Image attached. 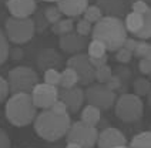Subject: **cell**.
Returning a JSON list of instances; mask_svg holds the SVG:
<instances>
[{
  "label": "cell",
  "instance_id": "obj_36",
  "mask_svg": "<svg viewBox=\"0 0 151 148\" xmlns=\"http://www.w3.org/2000/svg\"><path fill=\"white\" fill-rule=\"evenodd\" d=\"M148 9H150V6H148V3L145 0H135L133 3V11H135V13L144 14Z\"/></svg>",
  "mask_w": 151,
  "mask_h": 148
},
{
  "label": "cell",
  "instance_id": "obj_24",
  "mask_svg": "<svg viewBox=\"0 0 151 148\" xmlns=\"http://www.w3.org/2000/svg\"><path fill=\"white\" fill-rule=\"evenodd\" d=\"M103 11H101V9L97 6V4H88V7L84 10L83 16L86 20H88L90 23H93V24H96L97 22H100L101 19H103Z\"/></svg>",
  "mask_w": 151,
  "mask_h": 148
},
{
  "label": "cell",
  "instance_id": "obj_3",
  "mask_svg": "<svg viewBox=\"0 0 151 148\" xmlns=\"http://www.w3.org/2000/svg\"><path fill=\"white\" fill-rule=\"evenodd\" d=\"M6 118L16 127H24L32 124L37 117V107L34 106L32 94L19 93L12 94L6 103Z\"/></svg>",
  "mask_w": 151,
  "mask_h": 148
},
{
  "label": "cell",
  "instance_id": "obj_41",
  "mask_svg": "<svg viewBox=\"0 0 151 148\" xmlns=\"http://www.w3.org/2000/svg\"><path fill=\"white\" fill-rule=\"evenodd\" d=\"M137 43H138V40H135L133 37H127L126 41H124V44H123V47L134 53V49H135V46H137Z\"/></svg>",
  "mask_w": 151,
  "mask_h": 148
},
{
  "label": "cell",
  "instance_id": "obj_44",
  "mask_svg": "<svg viewBox=\"0 0 151 148\" xmlns=\"http://www.w3.org/2000/svg\"><path fill=\"white\" fill-rule=\"evenodd\" d=\"M147 58H151V44H148V50H147V54H145Z\"/></svg>",
  "mask_w": 151,
  "mask_h": 148
},
{
  "label": "cell",
  "instance_id": "obj_9",
  "mask_svg": "<svg viewBox=\"0 0 151 148\" xmlns=\"http://www.w3.org/2000/svg\"><path fill=\"white\" fill-rule=\"evenodd\" d=\"M67 67H71L76 70V73L78 74L80 84L90 85L96 80V68L93 67L88 54H84V53L73 54L67 60Z\"/></svg>",
  "mask_w": 151,
  "mask_h": 148
},
{
  "label": "cell",
  "instance_id": "obj_16",
  "mask_svg": "<svg viewBox=\"0 0 151 148\" xmlns=\"http://www.w3.org/2000/svg\"><path fill=\"white\" fill-rule=\"evenodd\" d=\"M61 63L60 56L57 54V51L53 49H44L39 53L37 56V66L42 70H49V68H57Z\"/></svg>",
  "mask_w": 151,
  "mask_h": 148
},
{
  "label": "cell",
  "instance_id": "obj_26",
  "mask_svg": "<svg viewBox=\"0 0 151 148\" xmlns=\"http://www.w3.org/2000/svg\"><path fill=\"white\" fill-rule=\"evenodd\" d=\"M137 36L140 40H147V39H151V7L144 13V26L143 29L138 32Z\"/></svg>",
  "mask_w": 151,
  "mask_h": 148
},
{
  "label": "cell",
  "instance_id": "obj_47",
  "mask_svg": "<svg viewBox=\"0 0 151 148\" xmlns=\"http://www.w3.org/2000/svg\"><path fill=\"white\" fill-rule=\"evenodd\" d=\"M116 148H130V147H127V145H121V147H116Z\"/></svg>",
  "mask_w": 151,
  "mask_h": 148
},
{
  "label": "cell",
  "instance_id": "obj_20",
  "mask_svg": "<svg viewBox=\"0 0 151 148\" xmlns=\"http://www.w3.org/2000/svg\"><path fill=\"white\" fill-rule=\"evenodd\" d=\"M78 83V74L76 73L74 68L71 67H66L61 73H60V87L61 88H70L74 87Z\"/></svg>",
  "mask_w": 151,
  "mask_h": 148
},
{
  "label": "cell",
  "instance_id": "obj_7",
  "mask_svg": "<svg viewBox=\"0 0 151 148\" xmlns=\"http://www.w3.org/2000/svg\"><path fill=\"white\" fill-rule=\"evenodd\" d=\"M67 142H77L83 148H93L99 140V131L96 127L84 124L81 120L71 123L66 134Z\"/></svg>",
  "mask_w": 151,
  "mask_h": 148
},
{
  "label": "cell",
  "instance_id": "obj_29",
  "mask_svg": "<svg viewBox=\"0 0 151 148\" xmlns=\"http://www.w3.org/2000/svg\"><path fill=\"white\" fill-rule=\"evenodd\" d=\"M113 77V68L110 66H103L96 68V80L99 83H103V84H107L110 78Z\"/></svg>",
  "mask_w": 151,
  "mask_h": 148
},
{
  "label": "cell",
  "instance_id": "obj_15",
  "mask_svg": "<svg viewBox=\"0 0 151 148\" xmlns=\"http://www.w3.org/2000/svg\"><path fill=\"white\" fill-rule=\"evenodd\" d=\"M56 4L64 16L74 19L81 16L84 10L88 7V0H59Z\"/></svg>",
  "mask_w": 151,
  "mask_h": 148
},
{
  "label": "cell",
  "instance_id": "obj_14",
  "mask_svg": "<svg viewBox=\"0 0 151 148\" xmlns=\"http://www.w3.org/2000/svg\"><path fill=\"white\" fill-rule=\"evenodd\" d=\"M7 10L13 17H30L36 11V0H7Z\"/></svg>",
  "mask_w": 151,
  "mask_h": 148
},
{
  "label": "cell",
  "instance_id": "obj_42",
  "mask_svg": "<svg viewBox=\"0 0 151 148\" xmlns=\"http://www.w3.org/2000/svg\"><path fill=\"white\" fill-rule=\"evenodd\" d=\"M9 57H12L13 60H22L23 58V51L20 47H16V49H10V53H9Z\"/></svg>",
  "mask_w": 151,
  "mask_h": 148
},
{
  "label": "cell",
  "instance_id": "obj_21",
  "mask_svg": "<svg viewBox=\"0 0 151 148\" xmlns=\"http://www.w3.org/2000/svg\"><path fill=\"white\" fill-rule=\"evenodd\" d=\"M130 148H151V131L137 134L130 142Z\"/></svg>",
  "mask_w": 151,
  "mask_h": 148
},
{
  "label": "cell",
  "instance_id": "obj_17",
  "mask_svg": "<svg viewBox=\"0 0 151 148\" xmlns=\"http://www.w3.org/2000/svg\"><path fill=\"white\" fill-rule=\"evenodd\" d=\"M97 6L103 13L107 16H117L124 11V1L123 0H97Z\"/></svg>",
  "mask_w": 151,
  "mask_h": 148
},
{
  "label": "cell",
  "instance_id": "obj_45",
  "mask_svg": "<svg viewBox=\"0 0 151 148\" xmlns=\"http://www.w3.org/2000/svg\"><path fill=\"white\" fill-rule=\"evenodd\" d=\"M147 104L150 106V108H151V91L148 93V96H147Z\"/></svg>",
  "mask_w": 151,
  "mask_h": 148
},
{
  "label": "cell",
  "instance_id": "obj_25",
  "mask_svg": "<svg viewBox=\"0 0 151 148\" xmlns=\"http://www.w3.org/2000/svg\"><path fill=\"white\" fill-rule=\"evenodd\" d=\"M133 90L134 94H137L138 97L148 96V93L151 91V81L147 78H137L133 84Z\"/></svg>",
  "mask_w": 151,
  "mask_h": 148
},
{
  "label": "cell",
  "instance_id": "obj_48",
  "mask_svg": "<svg viewBox=\"0 0 151 148\" xmlns=\"http://www.w3.org/2000/svg\"><path fill=\"white\" fill-rule=\"evenodd\" d=\"M145 1H147V3H151V0H145Z\"/></svg>",
  "mask_w": 151,
  "mask_h": 148
},
{
  "label": "cell",
  "instance_id": "obj_32",
  "mask_svg": "<svg viewBox=\"0 0 151 148\" xmlns=\"http://www.w3.org/2000/svg\"><path fill=\"white\" fill-rule=\"evenodd\" d=\"M133 51L124 49V47H120V49L116 51V60L120 61V63H130V60L133 58Z\"/></svg>",
  "mask_w": 151,
  "mask_h": 148
},
{
  "label": "cell",
  "instance_id": "obj_38",
  "mask_svg": "<svg viewBox=\"0 0 151 148\" xmlns=\"http://www.w3.org/2000/svg\"><path fill=\"white\" fill-rule=\"evenodd\" d=\"M90 61L94 68H99V67H103L107 64V54L104 56H100V57H90Z\"/></svg>",
  "mask_w": 151,
  "mask_h": 148
},
{
  "label": "cell",
  "instance_id": "obj_46",
  "mask_svg": "<svg viewBox=\"0 0 151 148\" xmlns=\"http://www.w3.org/2000/svg\"><path fill=\"white\" fill-rule=\"evenodd\" d=\"M43 1H56V3H57L59 0H43Z\"/></svg>",
  "mask_w": 151,
  "mask_h": 148
},
{
  "label": "cell",
  "instance_id": "obj_18",
  "mask_svg": "<svg viewBox=\"0 0 151 148\" xmlns=\"http://www.w3.org/2000/svg\"><path fill=\"white\" fill-rule=\"evenodd\" d=\"M100 118H101V110L99 107H96V106L87 104V106L81 110L80 120H81L84 124H87V125L96 127L97 124L100 123Z\"/></svg>",
  "mask_w": 151,
  "mask_h": 148
},
{
  "label": "cell",
  "instance_id": "obj_2",
  "mask_svg": "<svg viewBox=\"0 0 151 148\" xmlns=\"http://www.w3.org/2000/svg\"><path fill=\"white\" fill-rule=\"evenodd\" d=\"M36 134L46 141H57L67 134L71 125L68 114H56L50 108L43 110L33 121Z\"/></svg>",
  "mask_w": 151,
  "mask_h": 148
},
{
  "label": "cell",
  "instance_id": "obj_37",
  "mask_svg": "<svg viewBox=\"0 0 151 148\" xmlns=\"http://www.w3.org/2000/svg\"><path fill=\"white\" fill-rule=\"evenodd\" d=\"M138 70L143 74H151V58H140L138 61Z\"/></svg>",
  "mask_w": 151,
  "mask_h": 148
},
{
  "label": "cell",
  "instance_id": "obj_12",
  "mask_svg": "<svg viewBox=\"0 0 151 148\" xmlns=\"http://www.w3.org/2000/svg\"><path fill=\"white\" fill-rule=\"evenodd\" d=\"M59 98H61L67 104L68 113H77L83 107L86 93L80 87H70V88H61L59 90Z\"/></svg>",
  "mask_w": 151,
  "mask_h": 148
},
{
  "label": "cell",
  "instance_id": "obj_31",
  "mask_svg": "<svg viewBox=\"0 0 151 148\" xmlns=\"http://www.w3.org/2000/svg\"><path fill=\"white\" fill-rule=\"evenodd\" d=\"M44 83L51 84V85H57L60 84V73L57 68H49L44 71Z\"/></svg>",
  "mask_w": 151,
  "mask_h": 148
},
{
  "label": "cell",
  "instance_id": "obj_33",
  "mask_svg": "<svg viewBox=\"0 0 151 148\" xmlns=\"http://www.w3.org/2000/svg\"><path fill=\"white\" fill-rule=\"evenodd\" d=\"M9 94H10V87H9L7 78L0 75V104L7 100Z\"/></svg>",
  "mask_w": 151,
  "mask_h": 148
},
{
  "label": "cell",
  "instance_id": "obj_8",
  "mask_svg": "<svg viewBox=\"0 0 151 148\" xmlns=\"http://www.w3.org/2000/svg\"><path fill=\"white\" fill-rule=\"evenodd\" d=\"M86 93V101L87 104L96 106L100 110H109L116 104V91L107 87V84L103 83H97V84H90L87 87Z\"/></svg>",
  "mask_w": 151,
  "mask_h": 148
},
{
  "label": "cell",
  "instance_id": "obj_5",
  "mask_svg": "<svg viewBox=\"0 0 151 148\" xmlns=\"http://www.w3.org/2000/svg\"><path fill=\"white\" fill-rule=\"evenodd\" d=\"M7 81L12 94H19V93L30 94L34 87L39 84V77L32 67L17 66L9 71Z\"/></svg>",
  "mask_w": 151,
  "mask_h": 148
},
{
  "label": "cell",
  "instance_id": "obj_19",
  "mask_svg": "<svg viewBox=\"0 0 151 148\" xmlns=\"http://www.w3.org/2000/svg\"><path fill=\"white\" fill-rule=\"evenodd\" d=\"M124 24H126L127 32H130V33H133V34H137L144 26V14L135 13V11L128 13L126 16Z\"/></svg>",
  "mask_w": 151,
  "mask_h": 148
},
{
  "label": "cell",
  "instance_id": "obj_35",
  "mask_svg": "<svg viewBox=\"0 0 151 148\" xmlns=\"http://www.w3.org/2000/svg\"><path fill=\"white\" fill-rule=\"evenodd\" d=\"M50 110L53 111V113H56V114H68L67 104H66L61 98L57 100V101L50 107Z\"/></svg>",
  "mask_w": 151,
  "mask_h": 148
},
{
  "label": "cell",
  "instance_id": "obj_43",
  "mask_svg": "<svg viewBox=\"0 0 151 148\" xmlns=\"http://www.w3.org/2000/svg\"><path fill=\"white\" fill-rule=\"evenodd\" d=\"M66 148H83V147L80 144H77V142H67Z\"/></svg>",
  "mask_w": 151,
  "mask_h": 148
},
{
  "label": "cell",
  "instance_id": "obj_13",
  "mask_svg": "<svg viewBox=\"0 0 151 148\" xmlns=\"http://www.w3.org/2000/svg\"><path fill=\"white\" fill-rule=\"evenodd\" d=\"M59 46L61 47L63 51L66 53H71V54H78L81 53V50H84V47H87V40L84 36H80L77 33H68L60 36L59 39Z\"/></svg>",
  "mask_w": 151,
  "mask_h": 148
},
{
  "label": "cell",
  "instance_id": "obj_10",
  "mask_svg": "<svg viewBox=\"0 0 151 148\" xmlns=\"http://www.w3.org/2000/svg\"><path fill=\"white\" fill-rule=\"evenodd\" d=\"M30 94H32L34 106L42 110H49L59 100L57 85H51L47 83H39Z\"/></svg>",
  "mask_w": 151,
  "mask_h": 148
},
{
  "label": "cell",
  "instance_id": "obj_34",
  "mask_svg": "<svg viewBox=\"0 0 151 148\" xmlns=\"http://www.w3.org/2000/svg\"><path fill=\"white\" fill-rule=\"evenodd\" d=\"M147 50H148V43L145 40H138L133 54H134L137 58H144L145 54H147Z\"/></svg>",
  "mask_w": 151,
  "mask_h": 148
},
{
  "label": "cell",
  "instance_id": "obj_40",
  "mask_svg": "<svg viewBox=\"0 0 151 148\" xmlns=\"http://www.w3.org/2000/svg\"><path fill=\"white\" fill-rule=\"evenodd\" d=\"M10 147H12V142H10L7 132L0 130V148H10Z\"/></svg>",
  "mask_w": 151,
  "mask_h": 148
},
{
  "label": "cell",
  "instance_id": "obj_27",
  "mask_svg": "<svg viewBox=\"0 0 151 148\" xmlns=\"http://www.w3.org/2000/svg\"><path fill=\"white\" fill-rule=\"evenodd\" d=\"M10 53V46H9V39L6 33L0 29V66L4 64V61L9 58Z\"/></svg>",
  "mask_w": 151,
  "mask_h": 148
},
{
  "label": "cell",
  "instance_id": "obj_22",
  "mask_svg": "<svg viewBox=\"0 0 151 148\" xmlns=\"http://www.w3.org/2000/svg\"><path fill=\"white\" fill-rule=\"evenodd\" d=\"M106 53H107V47H106V44L100 40L93 39V40L88 43V46H87V54H88L90 57H100V56H104Z\"/></svg>",
  "mask_w": 151,
  "mask_h": 148
},
{
  "label": "cell",
  "instance_id": "obj_4",
  "mask_svg": "<svg viewBox=\"0 0 151 148\" xmlns=\"http://www.w3.org/2000/svg\"><path fill=\"white\" fill-rule=\"evenodd\" d=\"M116 115L124 123H135L144 114V104L141 97L134 93L121 94L114 104Z\"/></svg>",
  "mask_w": 151,
  "mask_h": 148
},
{
  "label": "cell",
  "instance_id": "obj_30",
  "mask_svg": "<svg viewBox=\"0 0 151 148\" xmlns=\"http://www.w3.org/2000/svg\"><path fill=\"white\" fill-rule=\"evenodd\" d=\"M93 23H90L88 20H86V19H81V20H78V23L76 24V32L80 34V36H88V34H91L93 32Z\"/></svg>",
  "mask_w": 151,
  "mask_h": 148
},
{
  "label": "cell",
  "instance_id": "obj_23",
  "mask_svg": "<svg viewBox=\"0 0 151 148\" xmlns=\"http://www.w3.org/2000/svg\"><path fill=\"white\" fill-rule=\"evenodd\" d=\"M73 27H74L73 19L67 17V19H61L56 24H53V32L56 34H59V36H63V34L71 33L73 32Z\"/></svg>",
  "mask_w": 151,
  "mask_h": 148
},
{
  "label": "cell",
  "instance_id": "obj_39",
  "mask_svg": "<svg viewBox=\"0 0 151 148\" xmlns=\"http://www.w3.org/2000/svg\"><path fill=\"white\" fill-rule=\"evenodd\" d=\"M120 85H121V78H120L118 75H114V74H113V77L107 81V87L111 88L113 91H116L117 88H120Z\"/></svg>",
  "mask_w": 151,
  "mask_h": 148
},
{
  "label": "cell",
  "instance_id": "obj_6",
  "mask_svg": "<svg viewBox=\"0 0 151 148\" xmlns=\"http://www.w3.org/2000/svg\"><path fill=\"white\" fill-rule=\"evenodd\" d=\"M36 26L30 17H13L10 16L6 20V36L9 41L14 44H24L33 39Z\"/></svg>",
  "mask_w": 151,
  "mask_h": 148
},
{
  "label": "cell",
  "instance_id": "obj_28",
  "mask_svg": "<svg viewBox=\"0 0 151 148\" xmlns=\"http://www.w3.org/2000/svg\"><path fill=\"white\" fill-rule=\"evenodd\" d=\"M61 16H63V13H61V10L57 7V4L56 6H49V7L44 10V17H46V20L50 23V24H56L57 22L61 20Z\"/></svg>",
  "mask_w": 151,
  "mask_h": 148
},
{
  "label": "cell",
  "instance_id": "obj_1",
  "mask_svg": "<svg viewBox=\"0 0 151 148\" xmlns=\"http://www.w3.org/2000/svg\"><path fill=\"white\" fill-rule=\"evenodd\" d=\"M127 29L121 19L117 16H104L93 26L91 37L106 44L107 51H117L123 47L127 39Z\"/></svg>",
  "mask_w": 151,
  "mask_h": 148
},
{
  "label": "cell",
  "instance_id": "obj_11",
  "mask_svg": "<svg viewBox=\"0 0 151 148\" xmlns=\"http://www.w3.org/2000/svg\"><path fill=\"white\" fill-rule=\"evenodd\" d=\"M121 145H127V138L118 128L107 127L99 132L97 148H116Z\"/></svg>",
  "mask_w": 151,
  "mask_h": 148
}]
</instances>
